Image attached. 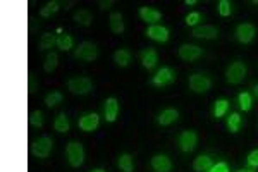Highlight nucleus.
Segmentation results:
<instances>
[{
  "label": "nucleus",
  "mask_w": 258,
  "mask_h": 172,
  "mask_svg": "<svg viewBox=\"0 0 258 172\" xmlns=\"http://www.w3.org/2000/svg\"><path fill=\"white\" fill-rule=\"evenodd\" d=\"M52 148H54V141L48 136H41L37 141L31 143V155L37 158H47L52 153Z\"/></svg>",
  "instance_id": "obj_1"
},
{
  "label": "nucleus",
  "mask_w": 258,
  "mask_h": 172,
  "mask_svg": "<svg viewBox=\"0 0 258 172\" xmlns=\"http://www.w3.org/2000/svg\"><path fill=\"white\" fill-rule=\"evenodd\" d=\"M67 90L73 95H88L93 90V83H91L90 77H73V79L67 81Z\"/></svg>",
  "instance_id": "obj_2"
},
{
  "label": "nucleus",
  "mask_w": 258,
  "mask_h": 172,
  "mask_svg": "<svg viewBox=\"0 0 258 172\" xmlns=\"http://www.w3.org/2000/svg\"><path fill=\"white\" fill-rule=\"evenodd\" d=\"M74 57L79 60H84V62H93L99 57V48H97L95 43H91V41H83L76 48V52H74Z\"/></svg>",
  "instance_id": "obj_3"
},
{
  "label": "nucleus",
  "mask_w": 258,
  "mask_h": 172,
  "mask_svg": "<svg viewBox=\"0 0 258 172\" xmlns=\"http://www.w3.org/2000/svg\"><path fill=\"white\" fill-rule=\"evenodd\" d=\"M66 155H67V160H69L71 167H79V165H83L84 148H83L81 143H78V141L69 143L67 148H66Z\"/></svg>",
  "instance_id": "obj_4"
},
{
  "label": "nucleus",
  "mask_w": 258,
  "mask_h": 172,
  "mask_svg": "<svg viewBox=\"0 0 258 172\" xmlns=\"http://www.w3.org/2000/svg\"><path fill=\"white\" fill-rule=\"evenodd\" d=\"M246 76V66L243 62H234L225 71V79L231 84H239Z\"/></svg>",
  "instance_id": "obj_5"
},
{
  "label": "nucleus",
  "mask_w": 258,
  "mask_h": 172,
  "mask_svg": "<svg viewBox=\"0 0 258 172\" xmlns=\"http://www.w3.org/2000/svg\"><path fill=\"white\" fill-rule=\"evenodd\" d=\"M174 81H176V73L171 67H162V69L157 71V74L152 77V84L153 86H159V88L167 86V84L174 83Z\"/></svg>",
  "instance_id": "obj_6"
},
{
  "label": "nucleus",
  "mask_w": 258,
  "mask_h": 172,
  "mask_svg": "<svg viewBox=\"0 0 258 172\" xmlns=\"http://www.w3.org/2000/svg\"><path fill=\"white\" fill-rule=\"evenodd\" d=\"M189 88L195 93H205L212 88V81L203 74H193L189 77Z\"/></svg>",
  "instance_id": "obj_7"
},
{
  "label": "nucleus",
  "mask_w": 258,
  "mask_h": 172,
  "mask_svg": "<svg viewBox=\"0 0 258 172\" xmlns=\"http://www.w3.org/2000/svg\"><path fill=\"white\" fill-rule=\"evenodd\" d=\"M201 55H203V50H201L200 47H197V45L184 43L179 48V57H181L182 60H186V62H193V60L200 59Z\"/></svg>",
  "instance_id": "obj_8"
},
{
  "label": "nucleus",
  "mask_w": 258,
  "mask_h": 172,
  "mask_svg": "<svg viewBox=\"0 0 258 172\" xmlns=\"http://www.w3.org/2000/svg\"><path fill=\"white\" fill-rule=\"evenodd\" d=\"M255 26L253 24H250V22H243V24H239L236 28V38H238V41L239 43H250L251 40L255 38Z\"/></svg>",
  "instance_id": "obj_9"
},
{
  "label": "nucleus",
  "mask_w": 258,
  "mask_h": 172,
  "mask_svg": "<svg viewBox=\"0 0 258 172\" xmlns=\"http://www.w3.org/2000/svg\"><path fill=\"white\" fill-rule=\"evenodd\" d=\"M197 141H198V138H197V133L195 131H184L181 136H179V147H181V150L186 152V153L195 150Z\"/></svg>",
  "instance_id": "obj_10"
},
{
  "label": "nucleus",
  "mask_w": 258,
  "mask_h": 172,
  "mask_svg": "<svg viewBox=\"0 0 258 172\" xmlns=\"http://www.w3.org/2000/svg\"><path fill=\"white\" fill-rule=\"evenodd\" d=\"M146 35H148V38H152V40H155V41H160V43H165V41L169 40V30L160 24L148 26Z\"/></svg>",
  "instance_id": "obj_11"
},
{
  "label": "nucleus",
  "mask_w": 258,
  "mask_h": 172,
  "mask_svg": "<svg viewBox=\"0 0 258 172\" xmlns=\"http://www.w3.org/2000/svg\"><path fill=\"white\" fill-rule=\"evenodd\" d=\"M100 124V117L99 114H86V115H83V117L79 119V129L84 133H91L95 131V129L99 128Z\"/></svg>",
  "instance_id": "obj_12"
},
{
  "label": "nucleus",
  "mask_w": 258,
  "mask_h": 172,
  "mask_svg": "<svg viewBox=\"0 0 258 172\" xmlns=\"http://www.w3.org/2000/svg\"><path fill=\"white\" fill-rule=\"evenodd\" d=\"M218 30L215 26L210 24H203V26H197V28H193V37L195 38H203V40H214L217 38Z\"/></svg>",
  "instance_id": "obj_13"
},
{
  "label": "nucleus",
  "mask_w": 258,
  "mask_h": 172,
  "mask_svg": "<svg viewBox=\"0 0 258 172\" xmlns=\"http://www.w3.org/2000/svg\"><path fill=\"white\" fill-rule=\"evenodd\" d=\"M103 114H105L107 122H116L117 114H119V102L116 98H107L103 103Z\"/></svg>",
  "instance_id": "obj_14"
},
{
  "label": "nucleus",
  "mask_w": 258,
  "mask_h": 172,
  "mask_svg": "<svg viewBox=\"0 0 258 172\" xmlns=\"http://www.w3.org/2000/svg\"><path fill=\"white\" fill-rule=\"evenodd\" d=\"M152 169L155 172H171L172 162L169 160V157H165V155H155V157L152 158Z\"/></svg>",
  "instance_id": "obj_15"
},
{
  "label": "nucleus",
  "mask_w": 258,
  "mask_h": 172,
  "mask_svg": "<svg viewBox=\"0 0 258 172\" xmlns=\"http://www.w3.org/2000/svg\"><path fill=\"white\" fill-rule=\"evenodd\" d=\"M139 57H141V64L145 69H153L157 66V62H159V55H157V52L153 48L143 50Z\"/></svg>",
  "instance_id": "obj_16"
},
{
  "label": "nucleus",
  "mask_w": 258,
  "mask_h": 172,
  "mask_svg": "<svg viewBox=\"0 0 258 172\" xmlns=\"http://www.w3.org/2000/svg\"><path fill=\"white\" fill-rule=\"evenodd\" d=\"M139 18L152 26V24H155L157 21H160V18H162V12L157 11V9H152V7H141V9H139Z\"/></svg>",
  "instance_id": "obj_17"
},
{
  "label": "nucleus",
  "mask_w": 258,
  "mask_h": 172,
  "mask_svg": "<svg viewBox=\"0 0 258 172\" xmlns=\"http://www.w3.org/2000/svg\"><path fill=\"white\" fill-rule=\"evenodd\" d=\"M179 119V112L176 109H165L164 112L159 115V124L160 126H171L172 122H176Z\"/></svg>",
  "instance_id": "obj_18"
},
{
  "label": "nucleus",
  "mask_w": 258,
  "mask_h": 172,
  "mask_svg": "<svg viewBox=\"0 0 258 172\" xmlns=\"http://www.w3.org/2000/svg\"><path fill=\"white\" fill-rule=\"evenodd\" d=\"M212 167H214V162H212V158L208 155H200V157L195 158V162H193V169L197 172H207Z\"/></svg>",
  "instance_id": "obj_19"
},
{
  "label": "nucleus",
  "mask_w": 258,
  "mask_h": 172,
  "mask_svg": "<svg viewBox=\"0 0 258 172\" xmlns=\"http://www.w3.org/2000/svg\"><path fill=\"white\" fill-rule=\"evenodd\" d=\"M110 30L116 35H120L124 31V21H122L120 12H112V14H110Z\"/></svg>",
  "instance_id": "obj_20"
},
{
  "label": "nucleus",
  "mask_w": 258,
  "mask_h": 172,
  "mask_svg": "<svg viewBox=\"0 0 258 172\" xmlns=\"http://www.w3.org/2000/svg\"><path fill=\"white\" fill-rule=\"evenodd\" d=\"M114 62L119 67L129 66V62H131V54H129V50H124V48L117 50L116 54H114Z\"/></svg>",
  "instance_id": "obj_21"
},
{
  "label": "nucleus",
  "mask_w": 258,
  "mask_h": 172,
  "mask_svg": "<svg viewBox=\"0 0 258 172\" xmlns=\"http://www.w3.org/2000/svg\"><path fill=\"white\" fill-rule=\"evenodd\" d=\"M54 128H55V131L57 133H67L69 131L71 124H69V119H67L66 112L59 114L57 119H55V122H54Z\"/></svg>",
  "instance_id": "obj_22"
},
{
  "label": "nucleus",
  "mask_w": 258,
  "mask_h": 172,
  "mask_svg": "<svg viewBox=\"0 0 258 172\" xmlns=\"http://www.w3.org/2000/svg\"><path fill=\"white\" fill-rule=\"evenodd\" d=\"M74 21L81 26H90L91 21H93V16H91V12L88 11V9H79V11L74 14Z\"/></svg>",
  "instance_id": "obj_23"
},
{
  "label": "nucleus",
  "mask_w": 258,
  "mask_h": 172,
  "mask_svg": "<svg viewBox=\"0 0 258 172\" xmlns=\"http://www.w3.org/2000/svg\"><path fill=\"white\" fill-rule=\"evenodd\" d=\"M57 64H59V55H57V52H48V54H47V59H45V64H43L45 73H54V71L57 69Z\"/></svg>",
  "instance_id": "obj_24"
},
{
  "label": "nucleus",
  "mask_w": 258,
  "mask_h": 172,
  "mask_svg": "<svg viewBox=\"0 0 258 172\" xmlns=\"http://www.w3.org/2000/svg\"><path fill=\"white\" fill-rule=\"evenodd\" d=\"M117 165L120 167V171L122 172H133V169H135V164H133V157L129 153H122L119 157V160H117Z\"/></svg>",
  "instance_id": "obj_25"
},
{
  "label": "nucleus",
  "mask_w": 258,
  "mask_h": 172,
  "mask_svg": "<svg viewBox=\"0 0 258 172\" xmlns=\"http://www.w3.org/2000/svg\"><path fill=\"white\" fill-rule=\"evenodd\" d=\"M29 126L31 128H41L43 126V112L41 110H33V112H29Z\"/></svg>",
  "instance_id": "obj_26"
},
{
  "label": "nucleus",
  "mask_w": 258,
  "mask_h": 172,
  "mask_svg": "<svg viewBox=\"0 0 258 172\" xmlns=\"http://www.w3.org/2000/svg\"><path fill=\"white\" fill-rule=\"evenodd\" d=\"M54 45H57V38H55V35H52V33L41 35V38H40V50H48V48H52Z\"/></svg>",
  "instance_id": "obj_27"
},
{
  "label": "nucleus",
  "mask_w": 258,
  "mask_h": 172,
  "mask_svg": "<svg viewBox=\"0 0 258 172\" xmlns=\"http://www.w3.org/2000/svg\"><path fill=\"white\" fill-rule=\"evenodd\" d=\"M59 9H60V4L55 2V0H52V2H48L45 7H41L40 16L41 18H50V16H54L55 12H59Z\"/></svg>",
  "instance_id": "obj_28"
},
{
  "label": "nucleus",
  "mask_w": 258,
  "mask_h": 172,
  "mask_svg": "<svg viewBox=\"0 0 258 172\" xmlns=\"http://www.w3.org/2000/svg\"><path fill=\"white\" fill-rule=\"evenodd\" d=\"M62 100H64V95H62L60 92H52V93H48V95L45 96V105L52 109V107L62 103Z\"/></svg>",
  "instance_id": "obj_29"
},
{
  "label": "nucleus",
  "mask_w": 258,
  "mask_h": 172,
  "mask_svg": "<svg viewBox=\"0 0 258 172\" xmlns=\"http://www.w3.org/2000/svg\"><path fill=\"white\" fill-rule=\"evenodd\" d=\"M227 109H229V102H227V100H225V98L217 100V102H215V105H214V115L217 119H220L222 115L227 112Z\"/></svg>",
  "instance_id": "obj_30"
},
{
  "label": "nucleus",
  "mask_w": 258,
  "mask_h": 172,
  "mask_svg": "<svg viewBox=\"0 0 258 172\" xmlns=\"http://www.w3.org/2000/svg\"><path fill=\"white\" fill-rule=\"evenodd\" d=\"M57 47L60 48L62 52H67L73 48V38L69 35H59L57 37Z\"/></svg>",
  "instance_id": "obj_31"
},
{
  "label": "nucleus",
  "mask_w": 258,
  "mask_h": 172,
  "mask_svg": "<svg viewBox=\"0 0 258 172\" xmlns=\"http://www.w3.org/2000/svg\"><path fill=\"white\" fill-rule=\"evenodd\" d=\"M227 128H229L231 133H238L241 128V117H239V114H231L229 119H227Z\"/></svg>",
  "instance_id": "obj_32"
},
{
  "label": "nucleus",
  "mask_w": 258,
  "mask_h": 172,
  "mask_svg": "<svg viewBox=\"0 0 258 172\" xmlns=\"http://www.w3.org/2000/svg\"><path fill=\"white\" fill-rule=\"evenodd\" d=\"M238 100H239V107H241V110L248 112V110L251 109V95H250V93H246V92L239 93Z\"/></svg>",
  "instance_id": "obj_33"
},
{
  "label": "nucleus",
  "mask_w": 258,
  "mask_h": 172,
  "mask_svg": "<svg viewBox=\"0 0 258 172\" xmlns=\"http://www.w3.org/2000/svg\"><path fill=\"white\" fill-rule=\"evenodd\" d=\"M218 14H220L222 18H227V16L231 14V2L220 0V2H218Z\"/></svg>",
  "instance_id": "obj_34"
},
{
  "label": "nucleus",
  "mask_w": 258,
  "mask_h": 172,
  "mask_svg": "<svg viewBox=\"0 0 258 172\" xmlns=\"http://www.w3.org/2000/svg\"><path fill=\"white\" fill-rule=\"evenodd\" d=\"M200 12H191V14H188L186 16V24L188 26H195L197 28V22L200 21Z\"/></svg>",
  "instance_id": "obj_35"
},
{
  "label": "nucleus",
  "mask_w": 258,
  "mask_h": 172,
  "mask_svg": "<svg viewBox=\"0 0 258 172\" xmlns=\"http://www.w3.org/2000/svg\"><path fill=\"white\" fill-rule=\"evenodd\" d=\"M248 165H250L251 169H258V150H253L250 155H248L246 158Z\"/></svg>",
  "instance_id": "obj_36"
},
{
  "label": "nucleus",
  "mask_w": 258,
  "mask_h": 172,
  "mask_svg": "<svg viewBox=\"0 0 258 172\" xmlns=\"http://www.w3.org/2000/svg\"><path fill=\"white\" fill-rule=\"evenodd\" d=\"M208 172H229V167H227L225 162H218V164H214V167Z\"/></svg>",
  "instance_id": "obj_37"
},
{
  "label": "nucleus",
  "mask_w": 258,
  "mask_h": 172,
  "mask_svg": "<svg viewBox=\"0 0 258 172\" xmlns=\"http://www.w3.org/2000/svg\"><path fill=\"white\" fill-rule=\"evenodd\" d=\"M37 92V81H35L33 74H29V93H35Z\"/></svg>",
  "instance_id": "obj_38"
},
{
  "label": "nucleus",
  "mask_w": 258,
  "mask_h": 172,
  "mask_svg": "<svg viewBox=\"0 0 258 172\" xmlns=\"http://www.w3.org/2000/svg\"><path fill=\"white\" fill-rule=\"evenodd\" d=\"M99 5H100V9H102V11H105V9H109L110 5H114V2H112V0H109V2H99Z\"/></svg>",
  "instance_id": "obj_39"
},
{
  "label": "nucleus",
  "mask_w": 258,
  "mask_h": 172,
  "mask_svg": "<svg viewBox=\"0 0 258 172\" xmlns=\"http://www.w3.org/2000/svg\"><path fill=\"white\" fill-rule=\"evenodd\" d=\"M197 4V0H186V5H195Z\"/></svg>",
  "instance_id": "obj_40"
},
{
  "label": "nucleus",
  "mask_w": 258,
  "mask_h": 172,
  "mask_svg": "<svg viewBox=\"0 0 258 172\" xmlns=\"http://www.w3.org/2000/svg\"><path fill=\"white\" fill-rule=\"evenodd\" d=\"M253 92H255V96L258 98V84H255V88H253Z\"/></svg>",
  "instance_id": "obj_41"
},
{
  "label": "nucleus",
  "mask_w": 258,
  "mask_h": 172,
  "mask_svg": "<svg viewBox=\"0 0 258 172\" xmlns=\"http://www.w3.org/2000/svg\"><path fill=\"white\" fill-rule=\"evenodd\" d=\"M91 172H105L103 169H95V171H91Z\"/></svg>",
  "instance_id": "obj_42"
},
{
  "label": "nucleus",
  "mask_w": 258,
  "mask_h": 172,
  "mask_svg": "<svg viewBox=\"0 0 258 172\" xmlns=\"http://www.w3.org/2000/svg\"><path fill=\"white\" fill-rule=\"evenodd\" d=\"M238 172H253V171H248V169H241V171H238Z\"/></svg>",
  "instance_id": "obj_43"
}]
</instances>
